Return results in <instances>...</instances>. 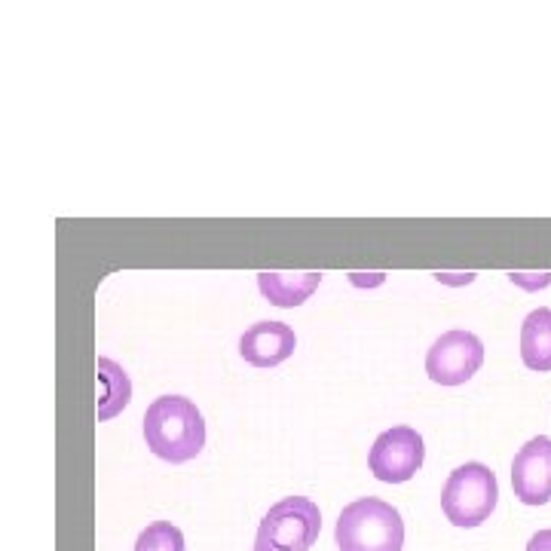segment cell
<instances>
[{
	"label": "cell",
	"instance_id": "3957f363",
	"mask_svg": "<svg viewBox=\"0 0 551 551\" xmlns=\"http://www.w3.org/2000/svg\"><path fill=\"white\" fill-rule=\"evenodd\" d=\"M496 499V475L484 463H466L450 472L441 490V512L454 527H478L493 515Z\"/></svg>",
	"mask_w": 551,
	"mask_h": 551
},
{
	"label": "cell",
	"instance_id": "7a4b0ae2",
	"mask_svg": "<svg viewBox=\"0 0 551 551\" xmlns=\"http://www.w3.org/2000/svg\"><path fill=\"white\" fill-rule=\"evenodd\" d=\"M334 542L340 551H402L405 521L383 499L365 496L340 512Z\"/></svg>",
	"mask_w": 551,
	"mask_h": 551
},
{
	"label": "cell",
	"instance_id": "4fadbf2b",
	"mask_svg": "<svg viewBox=\"0 0 551 551\" xmlns=\"http://www.w3.org/2000/svg\"><path fill=\"white\" fill-rule=\"evenodd\" d=\"M509 282L524 291H539L551 285V273H509Z\"/></svg>",
	"mask_w": 551,
	"mask_h": 551
},
{
	"label": "cell",
	"instance_id": "7c38bea8",
	"mask_svg": "<svg viewBox=\"0 0 551 551\" xmlns=\"http://www.w3.org/2000/svg\"><path fill=\"white\" fill-rule=\"evenodd\" d=\"M135 551H184V533L169 521H154L138 533Z\"/></svg>",
	"mask_w": 551,
	"mask_h": 551
},
{
	"label": "cell",
	"instance_id": "52a82bcc",
	"mask_svg": "<svg viewBox=\"0 0 551 551\" xmlns=\"http://www.w3.org/2000/svg\"><path fill=\"white\" fill-rule=\"evenodd\" d=\"M512 490L524 506H545L551 499V438H530L512 463Z\"/></svg>",
	"mask_w": 551,
	"mask_h": 551
},
{
	"label": "cell",
	"instance_id": "9c48e42d",
	"mask_svg": "<svg viewBox=\"0 0 551 551\" xmlns=\"http://www.w3.org/2000/svg\"><path fill=\"white\" fill-rule=\"evenodd\" d=\"M319 282L322 273H258V288L273 307H300Z\"/></svg>",
	"mask_w": 551,
	"mask_h": 551
},
{
	"label": "cell",
	"instance_id": "9a60e30c",
	"mask_svg": "<svg viewBox=\"0 0 551 551\" xmlns=\"http://www.w3.org/2000/svg\"><path fill=\"white\" fill-rule=\"evenodd\" d=\"M435 282L450 285V288H460V285H472L475 273H435Z\"/></svg>",
	"mask_w": 551,
	"mask_h": 551
},
{
	"label": "cell",
	"instance_id": "6da1fadb",
	"mask_svg": "<svg viewBox=\"0 0 551 551\" xmlns=\"http://www.w3.org/2000/svg\"><path fill=\"white\" fill-rule=\"evenodd\" d=\"M144 441L166 463L196 460L206 447V420L184 395H160L144 411Z\"/></svg>",
	"mask_w": 551,
	"mask_h": 551
},
{
	"label": "cell",
	"instance_id": "30bf717a",
	"mask_svg": "<svg viewBox=\"0 0 551 551\" xmlns=\"http://www.w3.org/2000/svg\"><path fill=\"white\" fill-rule=\"evenodd\" d=\"M521 359L530 371H551V310H533L521 325Z\"/></svg>",
	"mask_w": 551,
	"mask_h": 551
},
{
	"label": "cell",
	"instance_id": "ba28073f",
	"mask_svg": "<svg viewBox=\"0 0 551 551\" xmlns=\"http://www.w3.org/2000/svg\"><path fill=\"white\" fill-rule=\"evenodd\" d=\"M297 337L285 322H258L239 337V356L252 368H276L294 356Z\"/></svg>",
	"mask_w": 551,
	"mask_h": 551
},
{
	"label": "cell",
	"instance_id": "5bb4252c",
	"mask_svg": "<svg viewBox=\"0 0 551 551\" xmlns=\"http://www.w3.org/2000/svg\"><path fill=\"white\" fill-rule=\"evenodd\" d=\"M349 282L356 288H377L386 282V273H349Z\"/></svg>",
	"mask_w": 551,
	"mask_h": 551
},
{
	"label": "cell",
	"instance_id": "2e32d148",
	"mask_svg": "<svg viewBox=\"0 0 551 551\" xmlns=\"http://www.w3.org/2000/svg\"><path fill=\"white\" fill-rule=\"evenodd\" d=\"M527 551H551V530H539L530 536Z\"/></svg>",
	"mask_w": 551,
	"mask_h": 551
},
{
	"label": "cell",
	"instance_id": "8992f818",
	"mask_svg": "<svg viewBox=\"0 0 551 551\" xmlns=\"http://www.w3.org/2000/svg\"><path fill=\"white\" fill-rule=\"evenodd\" d=\"M481 365H484V343L472 331L441 334L426 356V374L438 386H463L478 374Z\"/></svg>",
	"mask_w": 551,
	"mask_h": 551
},
{
	"label": "cell",
	"instance_id": "8fae6325",
	"mask_svg": "<svg viewBox=\"0 0 551 551\" xmlns=\"http://www.w3.org/2000/svg\"><path fill=\"white\" fill-rule=\"evenodd\" d=\"M95 371H98V383H102V398H98V423H105V420H114L129 405L132 380L111 359H98Z\"/></svg>",
	"mask_w": 551,
	"mask_h": 551
},
{
	"label": "cell",
	"instance_id": "277c9868",
	"mask_svg": "<svg viewBox=\"0 0 551 551\" xmlns=\"http://www.w3.org/2000/svg\"><path fill=\"white\" fill-rule=\"evenodd\" d=\"M322 530V512L307 496H285L276 503L255 536L252 551H310Z\"/></svg>",
	"mask_w": 551,
	"mask_h": 551
},
{
	"label": "cell",
	"instance_id": "5b68a950",
	"mask_svg": "<svg viewBox=\"0 0 551 551\" xmlns=\"http://www.w3.org/2000/svg\"><path fill=\"white\" fill-rule=\"evenodd\" d=\"M423 457H426L423 435L411 426H392L377 435L368 454V466L374 478L383 484H405L420 472Z\"/></svg>",
	"mask_w": 551,
	"mask_h": 551
}]
</instances>
